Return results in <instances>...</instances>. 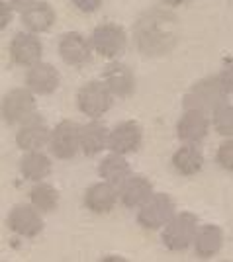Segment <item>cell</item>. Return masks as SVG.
<instances>
[{
    "mask_svg": "<svg viewBox=\"0 0 233 262\" xmlns=\"http://www.w3.org/2000/svg\"><path fill=\"white\" fill-rule=\"evenodd\" d=\"M133 41L143 57L159 59L168 55L178 43V18L175 12L161 6L145 10L133 24Z\"/></svg>",
    "mask_w": 233,
    "mask_h": 262,
    "instance_id": "cell-1",
    "label": "cell"
},
{
    "mask_svg": "<svg viewBox=\"0 0 233 262\" xmlns=\"http://www.w3.org/2000/svg\"><path fill=\"white\" fill-rule=\"evenodd\" d=\"M227 96H229V92L223 88L218 75L206 77L196 80L190 86V90L182 98V106L184 110H200V112L211 114L214 110H218L227 102Z\"/></svg>",
    "mask_w": 233,
    "mask_h": 262,
    "instance_id": "cell-2",
    "label": "cell"
},
{
    "mask_svg": "<svg viewBox=\"0 0 233 262\" xmlns=\"http://www.w3.org/2000/svg\"><path fill=\"white\" fill-rule=\"evenodd\" d=\"M200 229L198 217L190 211H177L175 217L161 229V241L166 251L184 252L194 245L196 233Z\"/></svg>",
    "mask_w": 233,
    "mask_h": 262,
    "instance_id": "cell-3",
    "label": "cell"
},
{
    "mask_svg": "<svg viewBox=\"0 0 233 262\" xmlns=\"http://www.w3.org/2000/svg\"><path fill=\"white\" fill-rule=\"evenodd\" d=\"M175 213H177L175 200L165 192H155L137 209V225L145 231H159L175 217Z\"/></svg>",
    "mask_w": 233,
    "mask_h": 262,
    "instance_id": "cell-4",
    "label": "cell"
},
{
    "mask_svg": "<svg viewBox=\"0 0 233 262\" xmlns=\"http://www.w3.org/2000/svg\"><path fill=\"white\" fill-rule=\"evenodd\" d=\"M114 104V94L102 80H90L78 88L77 92V108L89 120H98L106 116Z\"/></svg>",
    "mask_w": 233,
    "mask_h": 262,
    "instance_id": "cell-5",
    "label": "cell"
},
{
    "mask_svg": "<svg viewBox=\"0 0 233 262\" xmlns=\"http://www.w3.org/2000/svg\"><path fill=\"white\" fill-rule=\"evenodd\" d=\"M90 43L94 47V53L100 57L114 61L122 57L128 49V33L120 24L104 22L96 26L90 33Z\"/></svg>",
    "mask_w": 233,
    "mask_h": 262,
    "instance_id": "cell-6",
    "label": "cell"
},
{
    "mask_svg": "<svg viewBox=\"0 0 233 262\" xmlns=\"http://www.w3.org/2000/svg\"><path fill=\"white\" fill-rule=\"evenodd\" d=\"M37 114L35 94L28 86L12 88L2 98V120L6 125H22Z\"/></svg>",
    "mask_w": 233,
    "mask_h": 262,
    "instance_id": "cell-7",
    "label": "cell"
},
{
    "mask_svg": "<svg viewBox=\"0 0 233 262\" xmlns=\"http://www.w3.org/2000/svg\"><path fill=\"white\" fill-rule=\"evenodd\" d=\"M49 151L59 161H71L80 151V125L73 120L59 121L51 129Z\"/></svg>",
    "mask_w": 233,
    "mask_h": 262,
    "instance_id": "cell-8",
    "label": "cell"
},
{
    "mask_svg": "<svg viewBox=\"0 0 233 262\" xmlns=\"http://www.w3.org/2000/svg\"><path fill=\"white\" fill-rule=\"evenodd\" d=\"M8 229L24 239H33L44 231V213L32 204H18L10 209L6 217Z\"/></svg>",
    "mask_w": 233,
    "mask_h": 262,
    "instance_id": "cell-9",
    "label": "cell"
},
{
    "mask_svg": "<svg viewBox=\"0 0 233 262\" xmlns=\"http://www.w3.org/2000/svg\"><path fill=\"white\" fill-rule=\"evenodd\" d=\"M8 53H10V59L14 65L30 69V67L41 61L44 45L39 41L37 33L24 30V32H18L12 35L10 45H8Z\"/></svg>",
    "mask_w": 233,
    "mask_h": 262,
    "instance_id": "cell-10",
    "label": "cell"
},
{
    "mask_svg": "<svg viewBox=\"0 0 233 262\" xmlns=\"http://www.w3.org/2000/svg\"><path fill=\"white\" fill-rule=\"evenodd\" d=\"M59 57L69 67H84L92 61L94 47L90 43V37H84L78 32H67L59 37Z\"/></svg>",
    "mask_w": 233,
    "mask_h": 262,
    "instance_id": "cell-11",
    "label": "cell"
},
{
    "mask_svg": "<svg viewBox=\"0 0 233 262\" xmlns=\"http://www.w3.org/2000/svg\"><path fill=\"white\" fill-rule=\"evenodd\" d=\"M211 127L210 114L200 112V110H184V114L177 121V137L182 143L200 145L206 141Z\"/></svg>",
    "mask_w": 233,
    "mask_h": 262,
    "instance_id": "cell-12",
    "label": "cell"
},
{
    "mask_svg": "<svg viewBox=\"0 0 233 262\" xmlns=\"http://www.w3.org/2000/svg\"><path fill=\"white\" fill-rule=\"evenodd\" d=\"M49 139H51V129L39 114L32 116L28 121H24L22 125H18V131H16V145L24 153L26 151H41L44 147L49 145Z\"/></svg>",
    "mask_w": 233,
    "mask_h": 262,
    "instance_id": "cell-13",
    "label": "cell"
},
{
    "mask_svg": "<svg viewBox=\"0 0 233 262\" xmlns=\"http://www.w3.org/2000/svg\"><path fill=\"white\" fill-rule=\"evenodd\" d=\"M108 90L114 94V98H130L135 92V75L130 67L122 61H110L102 71L100 78Z\"/></svg>",
    "mask_w": 233,
    "mask_h": 262,
    "instance_id": "cell-14",
    "label": "cell"
},
{
    "mask_svg": "<svg viewBox=\"0 0 233 262\" xmlns=\"http://www.w3.org/2000/svg\"><path fill=\"white\" fill-rule=\"evenodd\" d=\"M141 145H143V131L135 121H120L116 127L110 129V139H108L110 153H120L128 157L132 153H137Z\"/></svg>",
    "mask_w": 233,
    "mask_h": 262,
    "instance_id": "cell-15",
    "label": "cell"
},
{
    "mask_svg": "<svg viewBox=\"0 0 233 262\" xmlns=\"http://www.w3.org/2000/svg\"><path fill=\"white\" fill-rule=\"evenodd\" d=\"M24 84L30 88L35 96H49L61 84V75L53 65L39 61L26 71Z\"/></svg>",
    "mask_w": 233,
    "mask_h": 262,
    "instance_id": "cell-16",
    "label": "cell"
},
{
    "mask_svg": "<svg viewBox=\"0 0 233 262\" xmlns=\"http://www.w3.org/2000/svg\"><path fill=\"white\" fill-rule=\"evenodd\" d=\"M82 202H84V208L89 209L90 213L106 215V213H110L112 209L116 208V204L120 202L118 186L110 184V182H106V180L94 182L92 186L87 188Z\"/></svg>",
    "mask_w": 233,
    "mask_h": 262,
    "instance_id": "cell-17",
    "label": "cell"
},
{
    "mask_svg": "<svg viewBox=\"0 0 233 262\" xmlns=\"http://www.w3.org/2000/svg\"><path fill=\"white\" fill-rule=\"evenodd\" d=\"M118 194H120V204L125 209H139L155 194V190L149 178L141 174H130L118 186Z\"/></svg>",
    "mask_w": 233,
    "mask_h": 262,
    "instance_id": "cell-18",
    "label": "cell"
},
{
    "mask_svg": "<svg viewBox=\"0 0 233 262\" xmlns=\"http://www.w3.org/2000/svg\"><path fill=\"white\" fill-rule=\"evenodd\" d=\"M20 20H22V26L28 32L45 33L55 26L57 14L49 2L37 0V2H33L32 6H28V8H24L20 12Z\"/></svg>",
    "mask_w": 233,
    "mask_h": 262,
    "instance_id": "cell-19",
    "label": "cell"
},
{
    "mask_svg": "<svg viewBox=\"0 0 233 262\" xmlns=\"http://www.w3.org/2000/svg\"><path fill=\"white\" fill-rule=\"evenodd\" d=\"M110 129L98 120H90L80 125V151L87 157H96L104 149H108Z\"/></svg>",
    "mask_w": 233,
    "mask_h": 262,
    "instance_id": "cell-20",
    "label": "cell"
},
{
    "mask_svg": "<svg viewBox=\"0 0 233 262\" xmlns=\"http://www.w3.org/2000/svg\"><path fill=\"white\" fill-rule=\"evenodd\" d=\"M171 163H173V168L177 170L178 174L190 178V176H196L204 168L206 159H204V153H202V149L198 145L182 143V147H178L175 151Z\"/></svg>",
    "mask_w": 233,
    "mask_h": 262,
    "instance_id": "cell-21",
    "label": "cell"
},
{
    "mask_svg": "<svg viewBox=\"0 0 233 262\" xmlns=\"http://www.w3.org/2000/svg\"><path fill=\"white\" fill-rule=\"evenodd\" d=\"M223 247V231L222 227L208 223V225H202L196 233V239L192 249L196 252V256L202 260H210L214 256H218Z\"/></svg>",
    "mask_w": 233,
    "mask_h": 262,
    "instance_id": "cell-22",
    "label": "cell"
},
{
    "mask_svg": "<svg viewBox=\"0 0 233 262\" xmlns=\"http://www.w3.org/2000/svg\"><path fill=\"white\" fill-rule=\"evenodd\" d=\"M51 161L41 151H26L20 159V174L28 182H41L51 174Z\"/></svg>",
    "mask_w": 233,
    "mask_h": 262,
    "instance_id": "cell-23",
    "label": "cell"
},
{
    "mask_svg": "<svg viewBox=\"0 0 233 262\" xmlns=\"http://www.w3.org/2000/svg\"><path fill=\"white\" fill-rule=\"evenodd\" d=\"M130 174H132V166L128 163L125 155L110 153L106 155L98 164V176L114 186H120Z\"/></svg>",
    "mask_w": 233,
    "mask_h": 262,
    "instance_id": "cell-24",
    "label": "cell"
},
{
    "mask_svg": "<svg viewBox=\"0 0 233 262\" xmlns=\"http://www.w3.org/2000/svg\"><path fill=\"white\" fill-rule=\"evenodd\" d=\"M30 204L37 208L41 213H53L59 208V192L55 186L47 182H33L30 190Z\"/></svg>",
    "mask_w": 233,
    "mask_h": 262,
    "instance_id": "cell-25",
    "label": "cell"
},
{
    "mask_svg": "<svg viewBox=\"0 0 233 262\" xmlns=\"http://www.w3.org/2000/svg\"><path fill=\"white\" fill-rule=\"evenodd\" d=\"M211 127L220 137H233V104L225 102L223 106L210 114Z\"/></svg>",
    "mask_w": 233,
    "mask_h": 262,
    "instance_id": "cell-26",
    "label": "cell"
},
{
    "mask_svg": "<svg viewBox=\"0 0 233 262\" xmlns=\"http://www.w3.org/2000/svg\"><path fill=\"white\" fill-rule=\"evenodd\" d=\"M216 163L225 172H233V137H227L216 151Z\"/></svg>",
    "mask_w": 233,
    "mask_h": 262,
    "instance_id": "cell-27",
    "label": "cell"
},
{
    "mask_svg": "<svg viewBox=\"0 0 233 262\" xmlns=\"http://www.w3.org/2000/svg\"><path fill=\"white\" fill-rule=\"evenodd\" d=\"M16 8L10 0H0V30H6L10 22L14 20V14H16Z\"/></svg>",
    "mask_w": 233,
    "mask_h": 262,
    "instance_id": "cell-28",
    "label": "cell"
},
{
    "mask_svg": "<svg viewBox=\"0 0 233 262\" xmlns=\"http://www.w3.org/2000/svg\"><path fill=\"white\" fill-rule=\"evenodd\" d=\"M218 77L222 80L223 88H225L229 94H233V59H227V61L223 63L222 69H220V73H218Z\"/></svg>",
    "mask_w": 233,
    "mask_h": 262,
    "instance_id": "cell-29",
    "label": "cell"
},
{
    "mask_svg": "<svg viewBox=\"0 0 233 262\" xmlns=\"http://www.w3.org/2000/svg\"><path fill=\"white\" fill-rule=\"evenodd\" d=\"M73 6L82 14H94L96 10H100L102 0H73Z\"/></svg>",
    "mask_w": 233,
    "mask_h": 262,
    "instance_id": "cell-30",
    "label": "cell"
},
{
    "mask_svg": "<svg viewBox=\"0 0 233 262\" xmlns=\"http://www.w3.org/2000/svg\"><path fill=\"white\" fill-rule=\"evenodd\" d=\"M12 4H14V8L16 10H20L22 12L24 8H28V6H32L33 2H37V0H10Z\"/></svg>",
    "mask_w": 233,
    "mask_h": 262,
    "instance_id": "cell-31",
    "label": "cell"
},
{
    "mask_svg": "<svg viewBox=\"0 0 233 262\" xmlns=\"http://www.w3.org/2000/svg\"><path fill=\"white\" fill-rule=\"evenodd\" d=\"M165 6L168 8H178V6H184V4H188L190 0H161Z\"/></svg>",
    "mask_w": 233,
    "mask_h": 262,
    "instance_id": "cell-32",
    "label": "cell"
}]
</instances>
